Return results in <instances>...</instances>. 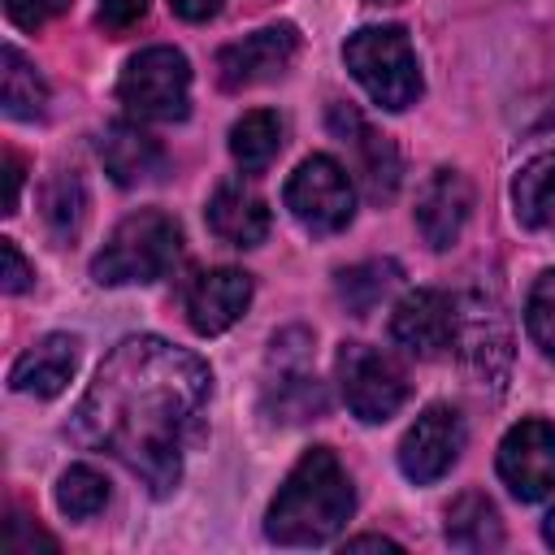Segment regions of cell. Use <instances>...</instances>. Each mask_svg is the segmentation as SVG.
Returning a JSON list of instances; mask_svg holds the SVG:
<instances>
[{
	"label": "cell",
	"instance_id": "1",
	"mask_svg": "<svg viewBox=\"0 0 555 555\" xmlns=\"http://www.w3.org/2000/svg\"><path fill=\"white\" fill-rule=\"evenodd\" d=\"M212 390L208 364L156 334L121 338L69 412V434L87 451L126 464L156 499L182 481V455L199 434Z\"/></svg>",
	"mask_w": 555,
	"mask_h": 555
},
{
	"label": "cell",
	"instance_id": "2",
	"mask_svg": "<svg viewBox=\"0 0 555 555\" xmlns=\"http://www.w3.org/2000/svg\"><path fill=\"white\" fill-rule=\"evenodd\" d=\"M356 512V486L330 447H312L286 473L264 512V538L278 546H321Z\"/></svg>",
	"mask_w": 555,
	"mask_h": 555
},
{
	"label": "cell",
	"instance_id": "3",
	"mask_svg": "<svg viewBox=\"0 0 555 555\" xmlns=\"http://www.w3.org/2000/svg\"><path fill=\"white\" fill-rule=\"evenodd\" d=\"M182 256V225L160 212V208H139L126 221H117V230L108 234V243L95 251L91 260V278L100 286H143V282H160Z\"/></svg>",
	"mask_w": 555,
	"mask_h": 555
},
{
	"label": "cell",
	"instance_id": "4",
	"mask_svg": "<svg viewBox=\"0 0 555 555\" xmlns=\"http://www.w3.org/2000/svg\"><path fill=\"white\" fill-rule=\"evenodd\" d=\"M343 61L351 78L373 95V104L399 113L421 95V65L416 48L403 26H364L343 43Z\"/></svg>",
	"mask_w": 555,
	"mask_h": 555
},
{
	"label": "cell",
	"instance_id": "5",
	"mask_svg": "<svg viewBox=\"0 0 555 555\" xmlns=\"http://www.w3.org/2000/svg\"><path fill=\"white\" fill-rule=\"evenodd\" d=\"M117 100L143 121H182L191 113V65L178 48L156 43L126 61Z\"/></svg>",
	"mask_w": 555,
	"mask_h": 555
},
{
	"label": "cell",
	"instance_id": "6",
	"mask_svg": "<svg viewBox=\"0 0 555 555\" xmlns=\"http://www.w3.org/2000/svg\"><path fill=\"white\" fill-rule=\"evenodd\" d=\"M282 199L308 234H338L356 217V186H351L347 169L321 152L299 160V169L286 178Z\"/></svg>",
	"mask_w": 555,
	"mask_h": 555
},
{
	"label": "cell",
	"instance_id": "7",
	"mask_svg": "<svg viewBox=\"0 0 555 555\" xmlns=\"http://www.w3.org/2000/svg\"><path fill=\"white\" fill-rule=\"evenodd\" d=\"M338 386L356 421L382 425L408 403V377L390 351L369 343H343L338 351Z\"/></svg>",
	"mask_w": 555,
	"mask_h": 555
},
{
	"label": "cell",
	"instance_id": "8",
	"mask_svg": "<svg viewBox=\"0 0 555 555\" xmlns=\"http://www.w3.org/2000/svg\"><path fill=\"white\" fill-rule=\"evenodd\" d=\"M295 343V330L291 334H282V338H273V351H269V364L278 369V377L264 386V412L273 416V421H282V425H304V421H317V416H325V408H330V395H325V386L308 373V334L299 338V347H291Z\"/></svg>",
	"mask_w": 555,
	"mask_h": 555
},
{
	"label": "cell",
	"instance_id": "9",
	"mask_svg": "<svg viewBox=\"0 0 555 555\" xmlns=\"http://www.w3.org/2000/svg\"><path fill=\"white\" fill-rule=\"evenodd\" d=\"M499 477L520 503H538L555 490V425L529 416L499 442Z\"/></svg>",
	"mask_w": 555,
	"mask_h": 555
},
{
	"label": "cell",
	"instance_id": "10",
	"mask_svg": "<svg viewBox=\"0 0 555 555\" xmlns=\"http://www.w3.org/2000/svg\"><path fill=\"white\" fill-rule=\"evenodd\" d=\"M464 438H468L464 416H460L451 403L425 408V412L412 421V429L403 434V442H399V468H403V477L416 481V486L438 481V477L460 460Z\"/></svg>",
	"mask_w": 555,
	"mask_h": 555
},
{
	"label": "cell",
	"instance_id": "11",
	"mask_svg": "<svg viewBox=\"0 0 555 555\" xmlns=\"http://www.w3.org/2000/svg\"><path fill=\"white\" fill-rule=\"evenodd\" d=\"M295 56H299V30L291 22H278V26H264L256 35H243L238 43H225L217 52V82L225 91L273 82L291 69Z\"/></svg>",
	"mask_w": 555,
	"mask_h": 555
},
{
	"label": "cell",
	"instance_id": "12",
	"mask_svg": "<svg viewBox=\"0 0 555 555\" xmlns=\"http://www.w3.org/2000/svg\"><path fill=\"white\" fill-rule=\"evenodd\" d=\"M460 308V325H455V343L468 360V369L481 377V386H503L507 373V356H512V338H507V317L499 308V299L486 291H468L464 299H455Z\"/></svg>",
	"mask_w": 555,
	"mask_h": 555
},
{
	"label": "cell",
	"instance_id": "13",
	"mask_svg": "<svg viewBox=\"0 0 555 555\" xmlns=\"http://www.w3.org/2000/svg\"><path fill=\"white\" fill-rule=\"evenodd\" d=\"M455 325H460L455 299H451L447 291H434V286L403 295V299L395 304V312H390V338H395L408 356H416V360L442 356V351L455 343Z\"/></svg>",
	"mask_w": 555,
	"mask_h": 555
},
{
	"label": "cell",
	"instance_id": "14",
	"mask_svg": "<svg viewBox=\"0 0 555 555\" xmlns=\"http://www.w3.org/2000/svg\"><path fill=\"white\" fill-rule=\"evenodd\" d=\"M330 130H334L338 143L351 147L356 169L364 178V191L377 204H386L395 195V186H399V152H395V143L386 134H377L351 104H334L330 108Z\"/></svg>",
	"mask_w": 555,
	"mask_h": 555
},
{
	"label": "cell",
	"instance_id": "15",
	"mask_svg": "<svg viewBox=\"0 0 555 555\" xmlns=\"http://www.w3.org/2000/svg\"><path fill=\"white\" fill-rule=\"evenodd\" d=\"M251 304V273L243 269H208L186 286V321L195 334H225Z\"/></svg>",
	"mask_w": 555,
	"mask_h": 555
},
{
	"label": "cell",
	"instance_id": "16",
	"mask_svg": "<svg viewBox=\"0 0 555 555\" xmlns=\"http://www.w3.org/2000/svg\"><path fill=\"white\" fill-rule=\"evenodd\" d=\"M473 212V186L460 169H434V178L421 186V199H416V230L421 238L434 247V251H447L464 221Z\"/></svg>",
	"mask_w": 555,
	"mask_h": 555
},
{
	"label": "cell",
	"instance_id": "17",
	"mask_svg": "<svg viewBox=\"0 0 555 555\" xmlns=\"http://www.w3.org/2000/svg\"><path fill=\"white\" fill-rule=\"evenodd\" d=\"M78 351L82 343L74 334H43L35 347H26L13 369H9V386L22 390V395H39V399H52L69 386L74 369H78Z\"/></svg>",
	"mask_w": 555,
	"mask_h": 555
},
{
	"label": "cell",
	"instance_id": "18",
	"mask_svg": "<svg viewBox=\"0 0 555 555\" xmlns=\"http://www.w3.org/2000/svg\"><path fill=\"white\" fill-rule=\"evenodd\" d=\"M204 217H208V230L230 247H260L269 234V221H273L269 204L243 182H221L212 191Z\"/></svg>",
	"mask_w": 555,
	"mask_h": 555
},
{
	"label": "cell",
	"instance_id": "19",
	"mask_svg": "<svg viewBox=\"0 0 555 555\" xmlns=\"http://www.w3.org/2000/svg\"><path fill=\"white\" fill-rule=\"evenodd\" d=\"M100 160H104V169H108V178L117 186H139V182H152V178L165 173V147L147 130H139L130 121L104 126Z\"/></svg>",
	"mask_w": 555,
	"mask_h": 555
},
{
	"label": "cell",
	"instance_id": "20",
	"mask_svg": "<svg viewBox=\"0 0 555 555\" xmlns=\"http://www.w3.org/2000/svg\"><path fill=\"white\" fill-rule=\"evenodd\" d=\"M516 221L529 230H555V147L538 152L512 182Z\"/></svg>",
	"mask_w": 555,
	"mask_h": 555
},
{
	"label": "cell",
	"instance_id": "21",
	"mask_svg": "<svg viewBox=\"0 0 555 555\" xmlns=\"http://www.w3.org/2000/svg\"><path fill=\"white\" fill-rule=\"evenodd\" d=\"M282 152V117L273 108H251L230 126V156L243 173H264Z\"/></svg>",
	"mask_w": 555,
	"mask_h": 555
},
{
	"label": "cell",
	"instance_id": "22",
	"mask_svg": "<svg viewBox=\"0 0 555 555\" xmlns=\"http://www.w3.org/2000/svg\"><path fill=\"white\" fill-rule=\"evenodd\" d=\"M447 542L460 546V551H494V546H503L499 507L481 490L460 494L451 503V512H447Z\"/></svg>",
	"mask_w": 555,
	"mask_h": 555
},
{
	"label": "cell",
	"instance_id": "23",
	"mask_svg": "<svg viewBox=\"0 0 555 555\" xmlns=\"http://www.w3.org/2000/svg\"><path fill=\"white\" fill-rule=\"evenodd\" d=\"M0 100H4V113L13 117V121H35V117H43V108H48V82L39 78V69L13 48V43H4V52H0Z\"/></svg>",
	"mask_w": 555,
	"mask_h": 555
},
{
	"label": "cell",
	"instance_id": "24",
	"mask_svg": "<svg viewBox=\"0 0 555 555\" xmlns=\"http://www.w3.org/2000/svg\"><path fill=\"white\" fill-rule=\"evenodd\" d=\"M395 282H399V264L395 260H364V264L343 269L338 282H334V291H338V299H343V308L351 317H369L386 299V291Z\"/></svg>",
	"mask_w": 555,
	"mask_h": 555
},
{
	"label": "cell",
	"instance_id": "25",
	"mask_svg": "<svg viewBox=\"0 0 555 555\" xmlns=\"http://www.w3.org/2000/svg\"><path fill=\"white\" fill-rule=\"evenodd\" d=\"M82 217H87V191H82V178L74 169H61L48 191H43V221L52 230L56 243H69L78 230H82Z\"/></svg>",
	"mask_w": 555,
	"mask_h": 555
},
{
	"label": "cell",
	"instance_id": "26",
	"mask_svg": "<svg viewBox=\"0 0 555 555\" xmlns=\"http://www.w3.org/2000/svg\"><path fill=\"white\" fill-rule=\"evenodd\" d=\"M104 503H108V481H104V473H95L91 464H74V468L61 473V481H56V507H61L69 520H91Z\"/></svg>",
	"mask_w": 555,
	"mask_h": 555
},
{
	"label": "cell",
	"instance_id": "27",
	"mask_svg": "<svg viewBox=\"0 0 555 555\" xmlns=\"http://www.w3.org/2000/svg\"><path fill=\"white\" fill-rule=\"evenodd\" d=\"M525 330L546 360H555V269L542 273L525 299Z\"/></svg>",
	"mask_w": 555,
	"mask_h": 555
},
{
	"label": "cell",
	"instance_id": "28",
	"mask_svg": "<svg viewBox=\"0 0 555 555\" xmlns=\"http://www.w3.org/2000/svg\"><path fill=\"white\" fill-rule=\"evenodd\" d=\"M65 9H69V0H4L9 22L22 26V30H39L43 22H52Z\"/></svg>",
	"mask_w": 555,
	"mask_h": 555
},
{
	"label": "cell",
	"instance_id": "29",
	"mask_svg": "<svg viewBox=\"0 0 555 555\" xmlns=\"http://www.w3.org/2000/svg\"><path fill=\"white\" fill-rule=\"evenodd\" d=\"M0 260H4V273H0L4 295H22V291H30L35 269L26 264V256L17 251V243H13V238H0Z\"/></svg>",
	"mask_w": 555,
	"mask_h": 555
},
{
	"label": "cell",
	"instance_id": "30",
	"mask_svg": "<svg viewBox=\"0 0 555 555\" xmlns=\"http://www.w3.org/2000/svg\"><path fill=\"white\" fill-rule=\"evenodd\" d=\"M147 17V0H100V26L121 35Z\"/></svg>",
	"mask_w": 555,
	"mask_h": 555
},
{
	"label": "cell",
	"instance_id": "31",
	"mask_svg": "<svg viewBox=\"0 0 555 555\" xmlns=\"http://www.w3.org/2000/svg\"><path fill=\"white\" fill-rule=\"evenodd\" d=\"M35 546H43V551H56V538H48L43 529H26V516H9V551L13 555H26V551H35Z\"/></svg>",
	"mask_w": 555,
	"mask_h": 555
},
{
	"label": "cell",
	"instance_id": "32",
	"mask_svg": "<svg viewBox=\"0 0 555 555\" xmlns=\"http://www.w3.org/2000/svg\"><path fill=\"white\" fill-rule=\"evenodd\" d=\"M225 0H169V9L182 17V22H208L221 13Z\"/></svg>",
	"mask_w": 555,
	"mask_h": 555
},
{
	"label": "cell",
	"instance_id": "33",
	"mask_svg": "<svg viewBox=\"0 0 555 555\" xmlns=\"http://www.w3.org/2000/svg\"><path fill=\"white\" fill-rule=\"evenodd\" d=\"M4 169H9V195H4V212H17L22 204V178H26V165L17 152H4Z\"/></svg>",
	"mask_w": 555,
	"mask_h": 555
},
{
	"label": "cell",
	"instance_id": "34",
	"mask_svg": "<svg viewBox=\"0 0 555 555\" xmlns=\"http://www.w3.org/2000/svg\"><path fill=\"white\" fill-rule=\"evenodd\" d=\"M347 551H399V542L377 538V533H360V538H347Z\"/></svg>",
	"mask_w": 555,
	"mask_h": 555
},
{
	"label": "cell",
	"instance_id": "35",
	"mask_svg": "<svg viewBox=\"0 0 555 555\" xmlns=\"http://www.w3.org/2000/svg\"><path fill=\"white\" fill-rule=\"evenodd\" d=\"M542 538L555 546V507H551V516H546V525H542Z\"/></svg>",
	"mask_w": 555,
	"mask_h": 555
},
{
	"label": "cell",
	"instance_id": "36",
	"mask_svg": "<svg viewBox=\"0 0 555 555\" xmlns=\"http://www.w3.org/2000/svg\"><path fill=\"white\" fill-rule=\"evenodd\" d=\"M373 4H395V0H373Z\"/></svg>",
	"mask_w": 555,
	"mask_h": 555
}]
</instances>
